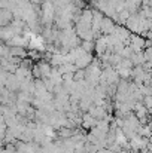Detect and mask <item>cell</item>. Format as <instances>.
Masks as SVG:
<instances>
[{
    "mask_svg": "<svg viewBox=\"0 0 152 153\" xmlns=\"http://www.w3.org/2000/svg\"><path fill=\"white\" fill-rule=\"evenodd\" d=\"M128 45L131 46V49L134 52H142V51H145V48L148 46V40L142 34L133 33L131 37H130V40H128Z\"/></svg>",
    "mask_w": 152,
    "mask_h": 153,
    "instance_id": "cell-1",
    "label": "cell"
},
{
    "mask_svg": "<svg viewBox=\"0 0 152 153\" xmlns=\"http://www.w3.org/2000/svg\"><path fill=\"white\" fill-rule=\"evenodd\" d=\"M116 25H118V24H116L110 16H104V18H103V22H101V34H104V36L113 34Z\"/></svg>",
    "mask_w": 152,
    "mask_h": 153,
    "instance_id": "cell-2",
    "label": "cell"
},
{
    "mask_svg": "<svg viewBox=\"0 0 152 153\" xmlns=\"http://www.w3.org/2000/svg\"><path fill=\"white\" fill-rule=\"evenodd\" d=\"M97 122H99V119L94 117L90 111H85L82 114V128L84 129H91V128L97 126Z\"/></svg>",
    "mask_w": 152,
    "mask_h": 153,
    "instance_id": "cell-3",
    "label": "cell"
},
{
    "mask_svg": "<svg viewBox=\"0 0 152 153\" xmlns=\"http://www.w3.org/2000/svg\"><path fill=\"white\" fill-rule=\"evenodd\" d=\"M93 52H85V53H82L78 59H76V65H78V68H87L93 61H94V56L91 55Z\"/></svg>",
    "mask_w": 152,
    "mask_h": 153,
    "instance_id": "cell-4",
    "label": "cell"
},
{
    "mask_svg": "<svg viewBox=\"0 0 152 153\" xmlns=\"http://www.w3.org/2000/svg\"><path fill=\"white\" fill-rule=\"evenodd\" d=\"M13 19H15V16H13V12L10 9H1V12H0V24H1V27H6V25L12 24Z\"/></svg>",
    "mask_w": 152,
    "mask_h": 153,
    "instance_id": "cell-5",
    "label": "cell"
},
{
    "mask_svg": "<svg viewBox=\"0 0 152 153\" xmlns=\"http://www.w3.org/2000/svg\"><path fill=\"white\" fill-rule=\"evenodd\" d=\"M82 48L87 52H96V42L94 40H82Z\"/></svg>",
    "mask_w": 152,
    "mask_h": 153,
    "instance_id": "cell-6",
    "label": "cell"
}]
</instances>
